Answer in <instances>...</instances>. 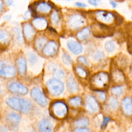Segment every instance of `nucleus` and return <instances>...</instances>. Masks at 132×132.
Instances as JSON below:
<instances>
[{
	"mask_svg": "<svg viewBox=\"0 0 132 132\" xmlns=\"http://www.w3.org/2000/svg\"><path fill=\"white\" fill-rule=\"evenodd\" d=\"M111 121H112V118L110 116L104 114L103 116L100 123L99 126L100 129L101 130L105 129L107 127L109 123H110Z\"/></svg>",
	"mask_w": 132,
	"mask_h": 132,
	"instance_id": "obj_28",
	"label": "nucleus"
},
{
	"mask_svg": "<svg viewBox=\"0 0 132 132\" xmlns=\"http://www.w3.org/2000/svg\"><path fill=\"white\" fill-rule=\"evenodd\" d=\"M105 50L109 53L114 52L116 49V44L112 40H108L105 43L104 45Z\"/></svg>",
	"mask_w": 132,
	"mask_h": 132,
	"instance_id": "obj_33",
	"label": "nucleus"
},
{
	"mask_svg": "<svg viewBox=\"0 0 132 132\" xmlns=\"http://www.w3.org/2000/svg\"><path fill=\"white\" fill-rule=\"evenodd\" d=\"M39 132H53L54 126L52 121L48 118L41 119L38 123Z\"/></svg>",
	"mask_w": 132,
	"mask_h": 132,
	"instance_id": "obj_15",
	"label": "nucleus"
},
{
	"mask_svg": "<svg viewBox=\"0 0 132 132\" xmlns=\"http://www.w3.org/2000/svg\"><path fill=\"white\" fill-rule=\"evenodd\" d=\"M8 89L12 93L22 95H26L28 92V90L26 87L16 82L10 83L8 86Z\"/></svg>",
	"mask_w": 132,
	"mask_h": 132,
	"instance_id": "obj_14",
	"label": "nucleus"
},
{
	"mask_svg": "<svg viewBox=\"0 0 132 132\" xmlns=\"http://www.w3.org/2000/svg\"><path fill=\"white\" fill-rule=\"evenodd\" d=\"M75 72H76L77 75L80 78H85L87 76V73L86 71L81 67H76Z\"/></svg>",
	"mask_w": 132,
	"mask_h": 132,
	"instance_id": "obj_38",
	"label": "nucleus"
},
{
	"mask_svg": "<svg viewBox=\"0 0 132 132\" xmlns=\"http://www.w3.org/2000/svg\"><path fill=\"white\" fill-rule=\"evenodd\" d=\"M7 129L6 126L2 125L0 126V132H7Z\"/></svg>",
	"mask_w": 132,
	"mask_h": 132,
	"instance_id": "obj_50",
	"label": "nucleus"
},
{
	"mask_svg": "<svg viewBox=\"0 0 132 132\" xmlns=\"http://www.w3.org/2000/svg\"><path fill=\"white\" fill-rule=\"evenodd\" d=\"M46 39L43 37H38L35 42V45L37 49L40 50L43 48L44 45L46 44Z\"/></svg>",
	"mask_w": 132,
	"mask_h": 132,
	"instance_id": "obj_29",
	"label": "nucleus"
},
{
	"mask_svg": "<svg viewBox=\"0 0 132 132\" xmlns=\"http://www.w3.org/2000/svg\"><path fill=\"white\" fill-rule=\"evenodd\" d=\"M11 19V15L10 14H7L3 16V19L6 21H9Z\"/></svg>",
	"mask_w": 132,
	"mask_h": 132,
	"instance_id": "obj_49",
	"label": "nucleus"
},
{
	"mask_svg": "<svg viewBox=\"0 0 132 132\" xmlns=\"http://www.w3.org/2000/svg\"><path fill=\"white\" fill-rule=\"evenodd\" d=\"M71 132H92L89 127L71 128Z\"/></svg>",
	"mask_w": 132,
	"mask_h": 132,
	"instance_id": "obj_42",
	"label": "nucleus"
},
{
	"mask_svg": "<svg viewBox=\"0 0 132 132\" xmlns=\"http://www.w3.org/2000/svg\"><path fill=\"white\" fill-rule=\"evenodd\" d=\"M96 16V18L99 21L102 22L103 23H106L111 22L113 18L112 13L104 10H100L97 11Z\"/></svg>",
	"mask_w": 132,
	"mask_h": 132,
	"instance_id": "obj_21",
	"label": "nucleus"
},
{
	"mask_svg": "<svg viewBox=\"0 0 132 132\" xmlns=\"http://www.w3.org/2000/svg\"><path fill=\"white\" fill-rule=\"evenodd\" d=\"M92 30L94 36L96 37H105L112 34L110 27L102 23L94 24Z\"/></svg>",
	"mask_w": 132,
	"mask_h": 132,
	"instance_id": "obj_10",
	"label": "nucleus"
},
{
	"mask_svg": "<svg viewBox=\"0 0 132 132\" xmlns=\"http://www.w3.org/2000/svg\"><path fill=\"white\" fill-rule=\"evenodd\" d=\"M31 16V14L30 11L29 10H27L24 13L23 15V18L25 20H27L30 18Z\"/></svg>",
	"mask_w": 132,
	"mask_h": 132,
	"instance_id": "obj_45",
	"label": "nucleus"
},
{
	"mask_svg": "<svg viewBox=\"0 0 132 132\" xmlns=\"http://www.w3.org/2000/svg\"><path fill=\"white\" fill-rule=\"evenodd\" d=\"M88 3L91 5L96 6L97 5V3L96 0H88Z\"/></svg>",
	"mask_w": 132,
	"mask_h": 132,
	"instance_id": "obj_47",
	"label": "nucleus"
},
{
	"mask_svg": "<svg viewBox=\"0 0 132 132\" xmlns=\"http://www.w3.org/2000/svg\"><path fill=\"white\" fill-rule=\"evenodd\" d=\"M131 20H132V15H131Z\"/></svg>",
	"mask_w": 132,
	"mask_h": 132,
	"instance_id": "obj_55",
	"label": "nucleus"
},
{
	"mask_svg": "<svg viewBox=\"0 0 132 132\" xmlns=\"http://www.w3.org/2000/svg\"><path fill=\"white\" fill-rule=\"evenodd\" d=\"M119 111L124 117L132 119V96L125 95L120 101Z\"/></svg>",
	"mask_w": 132,
	"mask_h": 132,
	"instance_id": "obj_7",
	"label": "nucleus"
},
{
	"mask_svg": "<svg viewBox=\"0 0 132 132\" xmlns=\"http://www.w3.org/2000/svg\"><path fill=\"white\" fill-rule=\"evenodd\" d=\"M110 95L119 98L122 97L125 92L124 86L122 85H116L112 86L109 89Z\"/></svg>",
	"mask_w": 132,
	"mask_h": 132,
	"instance_id": "obj_22",
	"label": "nucleus"
},
{
	"mask_svg": "<svg viewBox=\"0 0 132 132\" xmlns=\"http://www.w3.org/2000/svg\"><path fill=\"white\" fill-rule=\"evenodd\" d=\"M90 35V30L88 27H85L78 31L76 35L77 38L80 40L85 39Z\"/></svg>",
	"mask_w": 132,
	"mask_h": 132,
	"instance_id": "obj_30",
	"label": "nucleus"
},
{
	"mask_svg": "<svg viewBox=\"0 0 132 132\" xmlns=\"http://www.w3.org/2000/svg\"><path fill=\"white\" fill-rule=\"evenodd\" d=\"M131 71H132V61H131Z\"/></svg>",
	"mask_w": 132,
	"mask_h": 132,
	"instance_id": "obj_54",
	"label": "nucleus"
},
{
	"mask_svg": "<svg viewBox=\"0 0 132 132\" xmlns=\"http://www.w3.org/2000/svg\"><path fill=\"white\" fill-rule=\"evenodd\" d=\"M12 33L16 41L21 43L22 42V35L20 29L18 27H14L12 29Z\"/></svg>",
	"mask_w": 132,
	"mask_h": 132,
	"instance_id": "obj_34",
	"label": "nucleus"
},
{
	"mask_svg": "<svg viewBox=\"0 0 132 132\" xmlns=\"http://www.w3.org/2000/svg\"><path fill=\"white\" fill-rule=\"evenodd\" d=\"M62 61L65 65H70L72 62V59L70 56L67 53H63L62 55Z\"/></svg>",
	"mask_w": 132,
	"mask_h": 132,
	"instance_id": "obj_40",
	"label": "nucleus"
},
{
	"mask_svg": "<svg viewBox=\"0 0 132 132\" xmlns=\"http://www.w3.org/2000/svg\"><path fill=\"white\" fill-rule=\"evenodd\" d=\"M51 20L52 23L54 24H56L58 23V22L59 21V16H58V13L56 11L53 12L51 13Z\"/></svg>",
	"mask_w": 132,
	"mask_h": 132,
	"instance_id": "obj_41",
	"label": "nucleus"
},
{
	"mask_svg": "<svg viewBox=\"0 0 132 132\" xmlns=\"http://www.w3.org/2000/svg\"><path fill=\"white\" fill-rule=\"evenodd\" d=\"M104 56L105 55L103 52L100 50H97L93 53L92 57L94 60L99 61L103 59L104 58Z\"/></svg>",
	"mask_w": 132,
	"mask_h": 132,
	"instance_id": "obj_37",
	"label": "nucleus"
},
{
	"mask_svg": "<svg viewBox=\"0 0 132 132\" xmlns=\"http://www.w3.org/2000/svg\"><path fill=\"white\" fill-rule=\"evenodd\" d=\"M109 4L111 5V6L113 8H116L117 7V4L114 1H113L112 0L109 1Z\"/></svg>",
	"mask_w": 132,
	"mask_h": 132,
	"instance_id": "obj_51",
	"label": "nucleus"
},
{
	"mask_svg": "<svg viewBox=\"0 0 132 132\" xmlns=\"http://www.w3.org/2000/svg\"><path fill=\"white\" fill-rule=\"evenodd\" d=\"M15 64L18 73L20 75L24 74L27 68L26 61L25 58L23 57H18L16 60Z\"/></svg>",
	"mask_w": 132,
	"mask_h": 132,
	"instance_id": "obj_24",
	"label": "nucleus"
},
{
	"mask_svg": "<svg viewBox=\"0 0 132 132\" xmlns=\"http://www.w3.org/2000/svg\"><path fill=\"white\" fill-rule=\"evenodd\" d=\"M5 3L7 6H11L13 3V0H5Z\"/></svg>",
	"mask_w": 132,
	"mask_h": 132,
	"instance_id": "obj_48",
	"label": "nucleus"
},
{
	"mask_svg": "<svg viewBox=\"0 0 132 132\" xmlns=\"http://www.w3.org/2000/svg\"><path fill=\"white\" fill-rule=\"evenodd\" d=\"M77 61L79 63H81V64L85 65H88V62L87 60V59L82 56H80L77 58Z\"/></svg>",
	"mask_w": 132,
	"mask_h": 132,
	"instance_id": "obj_43",
	"label": "nucleus"
},
{
	"mask_svg": "<svg viewBox=\"0 0 132 132\" xmlns=\"http://www.w3.org/2000/svg\"><path fill=\"white\" fill-rule=\"evenodd\" d=\"M112 14L113 18L115 20L116 23L117 24V25H121L123 23V22L124 21V19L118 13L114 12H113L112 13Z\"/></svg>",
	"mask_w": 132,
	"mask_h": 132,
	"instance_id": "obj_39",
	"label": "nucleus"
},
{
	"mask_svg": "<svg viewBox=\"0 0 132 132\" xmlns=\"http://www.w3.org/2000/svg\"><path fill=\"white\" fill-rule=\"evenodd\" d=\"M36 6V11H38L41 13H47L50 11L51 9V7L48 4L45 2L38 3Z\"/></svg>",
	"mask_w": 132,
	"mask_h": 132,
	"instance_id": "obj_27",
	"label": "nucleus"
},
{
	"mask_svg": "<svg viewBox=\"0 0 132 132\" xmlns=\"http://www.w3.org/2000/svg\"><path fill=\"white\" fill-rule=\"evenodd\" d=\"M91 93L93 95L96 100L101 105L105 102L108 95H107V91L105 90H92Z\"/></svg>",
	"mask_w": 132,
	"mask_h": 132,
	"instance_id": "obj_20",
	"label": "nucleus"
},
{
	"mask_svg": "<svg viewBox=\"0 0 132 132\" xmlns=\"http://www.w3.org/2000/svg\"><path fill=\"white\" fill-rule=\"evenodd\" d=\"M51 116L58 120H64L68 119L69 107L65 100L57 99L52 101L49 108Z\"/></svg>",
	"mask_w": 132,
	"mask_h": 132,
	"instance_id": "obj_1",
	"label": "nucleus"
},
{
	"mask_svg": "<svg viewBox=\"0 0 132 132\" xmlns=\"http://www.w3.org/2000/svg\"><path fill=\"white\" fill-rule=\"evenodd\" d=\"M32 24L37 29L43 30L46 27L47 22L43 18H37L32 20Z\"/></svg>",
	"mask_w": 132,
	"mask_h": 132,
	"instance_id": "obj_26",
	"label": "nucleus"
},
{
	"mask_svg": "<svg viewBox=\"0 0 132 132\" xmlns=\"http://www.w3.org/2000/svg\"><path fill=\"white\" fill-rule=\"evenodd\" d=\"M6 119L11 128L16 127L21 120L20 116L13 112H8L6 116Z\"/></svg>",
	"mask_w": 132,
	"mask_h": 132,
	"instance_id": "obj_18",
	"label": "nucleus"
},
{
	"mask_svg": "<svg viewBox=\"0 0 132 132\" xmlns=\"http://www.w3.org/2000/svg\"><path fill=\"white\" fill-rule=\"evenodd\" d=\"M65 84L67 91L71 95L77 94L79 91V87L71 74L67 75Z\"/></svg>",
	"mask_w": 132,
	"mask_h": 132,
	"instance_id": "obj_12",
	"label": "nucleus"
},
{
	"mask_svg": "<svg viewBox=\"0 0 132 132\" xmlns=\"http://www.w3.org/2000/svg\"><path fill=\"white\" fill-rule=\"evenodd\" d=\"M67 45L68 49L75 55H79L82 52V45L76 41L69 40L67 42Z\"/></svg>",
	"mask_w": 132,
	"mask_h": 132,
	"instance_id": "obj_19",
	"label": "nucleus"
},
{
	"mask_svg": "<svg viewBox=\"0 0 132 132\" xmlns=\"http://www.w3.org/2000/svg\"><path fill=\"white\" fill-rule=\"evenodd\" d=\"M48 29H49V30H50L52 31L53 32H56V30H55L53 28H52V27H48Z\"/></svg>",
	"mask_w": 132,
	"mask_h": 132,
	"instance_id": "obj_53",
	"label": "nucleus"
},
{
	"mask_svg": "<svg viewBox=\"0 0 132 132\" xmlns=\"http://www.w3.org/2000/svg\"><path fill=\"white\" fill-rule=\"evenodd\" d=\"M117 63L119 67L121 68H125L126 67L128 63V58L124 55H121L119 56L117 59Z\"/></svg>",
	"mask_w": 132,
	"mask_h": 132,
	"instance_id": "obj_35",
	"label": "nucleus"
},
{
	"mask_svg": "<svg viewBox=\"0 0 132 132\" xmlns=\"http://www.w3.org/2000/svg\"><path fill=\"white\" fill-rule=\"evenodd\" d=\"M119 98L110 94L108 95L105 102L101 105V112L111 116L119 111Z\"/></svg>",
	"mask_w": 132,
	"mask_h": 132,
	"instance_id": "obj_5",
	"label": "nucleus"
},
{
	"mask_svg": "<svg viewBox=\"0 0 132 132\" xmlns=\"http://www.w3.org/2000/svg\"><path fill=\"white\" fill-rule=\"evenodd\" d=\"M111 81L110 75L105 72H100L93 75L89 82L91 90L99 89L106 90Z\"/></svg>",
	"mask_w": 132,
	"mask_h": 132,
	"instance_id": "obj_3",
	"label": "nucleus"
},
{
	"mask_svg": "<svg viewBox=\"0 0 132 132\" xmlns=\"http://www.w3.org/2000/svg\"><path fill=\"white\" fill-rule=\"evenodd\" d=\"M68 24L73 28H77L85 24L84 18L80 15L75 14L72 15L68 19Z\"/></svg>",
	"mask_w": 132,
	"mask_h": 132,
	"instance_id": "obj_16",
	"label": "nucleus"
},
{
	"mask_svg": "<svg viewBox=\"0 0 132 132\" xmlns=\"http://www.w3.org/2000/svg\"><path fill=\"white\" fill-rule=\"evenodd\" d=\"M46 87L49 93L55 97L61 96L64 91V85L63 82L61 80L54 78L47 81Z\"/></svg>",
	"mask_w": 132,
	"mask_h": 132,
	"instance_id": "obj_6",
	"label": "nucleus"
},
{
	"mask_svg": "<svg viewBox=\"0 0 132 132\" xmlns=\"http://www.w3.org/2000/svg\"><path fill=\"white\" fill-rule=\"evenodd\" d=\"M66 102L69 108L82 109L83 97L79 94L72 95L68 97Z\"/></svg>",
	"mask_w": 132,
	"mask_h": 132,
	"instance_id": "obj_13",
	"label": "nucleus"
},
{
	"mask_svg": "<svg viewBox=\"0 0 132 132\" xmlns=\"http://www.w3.org/2000/svg\"><path fill=\"white\" fill-rule=\"evenodd\" d=\"M26 57H27L28 62L30 65L33 66L37 63L38 61V58L37 55L34 53H32L30 52H27L26 54Z\"/></svg>",
	"mask_w": 132,
	"mask_h": 132,
	"instance_id": "obj_32",
	"label": "nucleus"
},
{
	"mask_svg": "<svg viewBox=\"0 0 132 132\" xmlns=\"http://www.w3.org/2000/svg\"><path fill=\"white\" fill-rule=\"evenodd\" d=\"M75 5L76 6H77V7H80V8H84V7H86L87 6L86 4H85V3H81V2H77L75 3Z\"/></svg>",
	"mask_w": 132,
	"mask_h": 132,
	"instance_id": "obj_46",
	"label": "nucleus"
},
{
	"mask_svg": "<svg viewBox=\"0 0 132 132\" xmlns=\"http://www.w3.org/2000/svg\"><path fill=\"white\" fill-rule=\"evenodd\" d=\"M91 122L87 114L83 111L76 117L72 119L71 121V128H85L89 127Z\"/></svg>",
	"mask_w": 132,
	"mask_h": 132,
	"instance_id": "obj_8",
	"label": "nucleus"
},
{
	"mask_svg": "<svg viewBox=\"0 0 132 132\" xmlns=\"http://www.w3.org/2000/svg\"><path fill=\"white\" fill-rule=\"evenodd\" d=\"M6 103L11 108L24 113L28 112L32 107V104L29 101L17 97L7 98Z\"/></svg>",
	"mask_w": 132,
	"mask_h": 132,
	"instance_id": "obj_4",
	"label": "nucleus"
},
{
	"mask_svg": "<svg viewBox=\"0 0 132 132\" xmlns=\"http://www.w3.org/2000/svg\"><path fill=\"white\" fill-rule=\"evenodd\" d=\"M83 97L82 109L88 116H95L101 112V105L92 93L85 94Z\"/></svg>",
	"mask_w": 132,
	"mask_h": 132,
	"instance_id": "obj_2",
	"label": "nucleus"
},
{
	"mask_svg": "<svg viewBox=\"0 0 132 132\" xmlns=\"http://www.w3.org/2000/svg\"><path fill=\"white\" fill-rule=\"evenodd\" d=\"M47 68L50 71L53 72L54 70H55L57 69V65L55 63L51 62L48 64Z\"/></svg>",
	"mask_w": 132,
	"mask_h": 132,
	"instance_id": "obj_44",
	"label": "nucleus"
},
{
	"mask_svg": "<svg viewBox=\"0 0 132 132\" xmlns=\"http://www.w3.org/2000/svg\"><path fill=\"white\" fill-rule=\"evenodd\" d=\"M53 76L54 78L61 80L64 76V73L62 70L56 69L53 72Z\"/></svg>",
	"mask_w": 132,
	"mask_h": 132,
	"instance_id": "obj_36",
	"label": "nucleus"
},
{
	"mask_svg": "<svg viewBox=\"0 0 132 132\" xmlns=\"http://www.w3.org/2000/svg\"><path fill=\"white\" fill-rule=\"evenodd\" d=\"M96 1H100L101 0H96Z\"/></svg>",
	"mask_w": 132,
	"mask_h": 132,
	"instance_id": "obj_56",
	"label": "nucleus"
},
{
	"mask_svg": "<svg viewBox=\"0 0 132 132\" xmlns=\"http://www.w3.org/2000/svg\"><path fill=\"white\" fill-rule=\"evenodd\" d=\"M30 94L33 100L41 107L44 108L47 106V100L40 88L37 87L33 88L30 91Z\"/></svg>",
	"mask_w": 132,
	"mask_h": 132,
	"instance_id": "obj_9",
	"label": "nucleus"
},
{
	"mask_svg": "<svg viewBox=\"0 0 132 132\" xmlns=\"http://www.w3.org/2000/svg\"><path fill=\"white\" fill-rule=\"evenodd\" d=\"M23 33L25 39L27 40H30L35 34V31L29 23H25L23 26Z\"/></svg>",
	"mask_w": 132,
	"mask_h": 132,
	"instance_id": "obj_25",
	"label": "nucleus"
},
{
	"mask_svg": "<svg viewBox=\"0 0 132 132\" xmlns=\"http://www.w3.org/2000/svg\"><path fill=\"white\" fill-rule=\"evenodd\" d=\"M3 2L2 0H0V13L2 11V9L3 8Z\"/></svg>",
	"mask_w": 132,
	"mask_h": 132,
	"instance_id": "obj_52",
	"label": "nucleus"
},
{
	"mask_svg": "<svg viewBox=\"0 0 132 132\" xmlns=\"http://www.w3.org/2000/svg\"><path fill=\"white\" fill-rule=\"evenodd\" d=\"M15 75V69L11 65H8L3 60H0V76L7 78H11Z\"/></svg>",
	"mask_w": 132,
	"mask_h": 132,
	"instance_id": "obj_11",
	"label": "nucleus"
},
{
	"mask_svg": "<svg viewBox=\"0 0 132 132\" xmlns=\"http://www.w3.org/2000/svg\"><path fill=\"white\" fill-rule=\"evenodd\" d=\"M10 39L9 33L4 29H0V43L6 44Z\"/></svg>",
	"mask_w": 132,
	"mask_h": 132,
	"instance_id": "obj_31",
	"label": "nucleus"
},
{
	"mask_svg": "<svg viewBox=\"0 0 132 132\" xmlns=\"http://www.w3.org/2000/svg\"><path fill=\"white\" fill-rule=\"evenodd\" d=\"M58 45L54 41H50L44 45L42 48V53L46 56L54 55L57 52Z\"/></svg>",
	"mask_w": 132,
	"mask_h": 132,
	"instance_id": "obj_17",
	"label": "nucleus"
},
{
	"mask_svg": "<svg viewBox=\"0 0 132 132\" xmlns=\"http://www.w3.org/2000/svg\"><path fill=\"white\" fill-rule=\"evenodd\" d=\"M111 80L115 82L117 85H122L125 81V75L119 69L115 70L110 77Z\"/></svg>",
	"mask_w": 132,
	"mask_h": 132,
	"instance_id": "obj_23",
	"label": "nucleus"
}]
</instances>
